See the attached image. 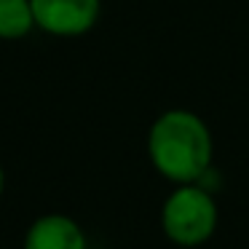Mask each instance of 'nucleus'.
Wrapping results in <instances>:
<instances>
[{"label": "nucleus", "mask_w": 249, "mask_h": 249, "mask_svg": "<svg viewBox=\"0 0 249 249\" xmlns=\"http://www.w3.org/2000/svg\"><path fill=\"white\" fill-rule=\"evenodd\" d=\"M209 126L190 110H166L147 131V156L156 172L177 185H193L212 163Z\"/></svg>", "instance_id": "1"}, {"label": "nucleus", "mask_w": 249, "mask_h": 249, "mask_svg": "<svg viewBox=\"0 0 249 249\" xmlns=\"http://www.w3.org/2000/svg\"><path fill=\"white\" fill-rule=\"evenodd\" d=\"M163 233L179 247H198L214 233V198L198 185H179L166 198L161 212Z\"/></svg>", "instance_id": "2"}, {"label": "nucleus", "mask_w": 249, "mask_h": 249, "mask_svg": "<svg viewBox=\"0 0 249 249\" xmlns=\"http://www.w3.org/2000/svg\"><path fill=\"white\" fill-rule=\"evenodd\" d=\"M35 27L54 38H81L91 33L102 14V0H30Z\"/></svg>", "instance_id": "3"}, {"label": "nucleus", "mask_w": 249, "mask_h": 249, "mask_svg": "<svg viewBox=\"0 0 249 249\" xmlns=\"http://www.w3.org/2000/svg\"><path fill=\"white\" fill-rule=\"evenodd\" d=\"M22 249H89V241L72 217L43 214L30 222Z\"/></svg>", "instance_id": "4"}, {"label": "nucleus", "mask_w": 249, "mask_h": 249, "mask_svg": "<svg viewBox=\"0 0 249 249\" xmlns=\"http://www.w3.org/2000/svg\"><path fill=\"white\" fill-rule=\"evenodd\" d=\"M35 30L30 0H0V40H22Z\"/></svg>", "instance_id": "5"}, {"label": "nucleus", "mask_w": 249, "mask_h": 249, "mask_svg": "<svg viewBox=\"0 0 249 249\" xmlns=\"http://www.w3.org/2000/svg\"><path fill=\"white\" fill-rule=\"evenodd\" d=\"M3 190H6V172L0 166V196H3Z\"/></svg>", "instance_id": "6"}, {"label": "nucleus", "mask_w": 249, "mask_h": 249, "mask_svg": "<svg viewBox=\"0 0 249 249\" xmlns=\"http://www.w3.org/2000/svg\"><path fill=\"white\" fill-rule=\"evenodd\" d=\"M0 249H3V247H0Z\"/></svg>", "instance_id": "7"}]
</instances>
